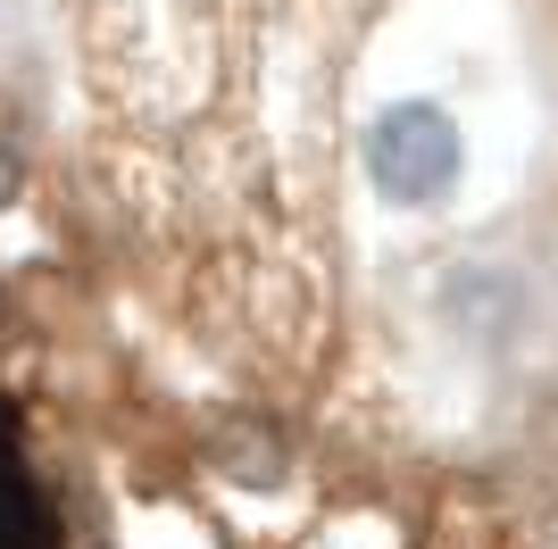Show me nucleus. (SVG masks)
<instances>
[{
	"instance_id": "f257e3e1",
	"label": "nucleus",
	"mask_w": 558,
	"mask_h": 549,
	"mask_svg": "<svg viewBox=\"0 0 558 549\" xmlns=\"http://www.w3.org/2000/svg\"><path fill=\"white\" fill-rule=\"evenodd\" d=\"M359 167H367V183H375L384 208H409V217H417V208H442L450 192H459L466 134H459V117H450L442 100L409 91V100H384V109L367 117Z\"/></svg>"
},
{
	"instance_id": "f03ea898",
	"label": "nucleus",
	"mask_w": 558,
	"mask_h": 549,
	"mask_svg": "<svg viewBox=\"0 0 558 549\" xmlns=\"http://www.w3.org/2000/svg\"><path fill=\"white\" fill-rule=\"evenodd\" d=\"M442 300H450V325L475 333V342H492V350L525 325V283H517L509 267H459L442 283Z\"/></svg>"
}]
</instances>
